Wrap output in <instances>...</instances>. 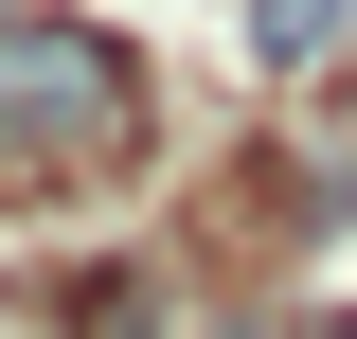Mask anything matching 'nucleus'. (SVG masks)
I'll list each match as a JSON object with an SVG mask.
<instances>
[{"label":"nucleus","mask_w":357,"mask_h":339,"mask_svg":"<svg viewBox=\"0 0 357 339\" xmlns=\"http://www.w3.org/2000/svg\"><path fill=\"white\" fill-rule=\"evenodd\" d=\"M0 18H18V0H0Z\"/></svg>","instance_id":"obj_2"},{"label":"nucleus","mask_w":357,"mask_h":339,"mask_svg":"<svg viewBox=\"0 0 357 339\" xmlns=\"http://www.w3.org/2000/svg\"><path fill=\"white\" fill-rule=\"evenodd\" d=\"M143 143V54L89 18H0V161H126Z\"/></svg>","instance_id":"obj_1"}]
</instances>
